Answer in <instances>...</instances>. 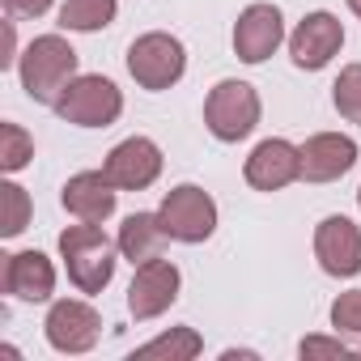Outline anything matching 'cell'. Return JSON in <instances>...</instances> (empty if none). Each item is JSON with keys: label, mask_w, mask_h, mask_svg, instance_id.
I'll use <instances>...</instances> for the list:
<instances>
[{"label": "cell", "mask_w": 361, "mask_h": 361, "mask_svg": "<svg viewBox=\"0 0 361 361\" xmlns=\"http://www.w3.org/2000/svg\"><path fill=\"white\" fill-rule=\"evenodd\" d=\"M60 259H64V272L77 285V293H102L115 281L119 243H111L102 234V226L77 221L60 234Z\"/></svg>", "instance_id": "1"}, {"label": "cell", "mask_w": 361, "mask_h": 361, "mask_svg": "<svg viewBox=\"0 0 361 361\" xmlns=\"http://www.w3.org/2000/svg\"><path fill=\"white\" fill-rule=\"evenodd\" d=\"M18 73H22V90L30 102L39 106H56L60 94L77 81V51L64 35H39L22 60H18Z\"/></svg>", "instance_id": "2"}, {"label": "cell", "mask_w": 361, "mask_h": 361, "mask_svg": "<svg viewBox=\"0 0 361 361\" xmlns=\"http://www.w3.org/2000/svg\"><path fill=\"white\" fill-rule=\"evenodd\" d=\"M259 115H264V102L255 94L251 81H238V77H226L209 90L204 98V128L221 140V145H238L247 140L255 128H259Z\"/></svg>", "instance_id": "3"}, {"label": "cell", "mask_w": 361, "mask_h": 361, "mask_svg": "<svg viewBox=\"0 0 361 361\" xmlns=\"http://www.w3.org/2000/svg\"><path fill=\"white\" fill-rule=\"evenodd\" d=\"M128 73H132V81L140 90H153V94L178 85L183 73H188V47H183V39H174L166 30L140 35L128 47Z\"/></svg>", "instance_id": "4"}, {"label": "cell", "mask_w": 361, "mask_h": 361, "mask_svg": "<svg viewBox=\"0 0 361 361\" xmlns=\"http://www.w3.org/2000/svg\"><path fill=\"white\" fill-rule=\"evenodd\" d=\"M157 217H161V226H166V234H170L174 243H188V247L209 243V238L217 234V200H213L204 188H196V183L170 188V192L161 196Z\"/></svg>", "instance_id": "5"}, {"label": "cell", "mask_w": 361, "mask_h": 361, "mask_svg": "<svg viewBox=\"0 0 361 361\" xmlns=\"http://www.w3.org/2000/svg\"><path fill=\"white\" fill-rule=\"evenodd\" d=\"M64 123H77V128H111L119 115H123V94H119V85L111 81V77H102V73H85V77H77L64 94H60V102L51 106Z\"/></svg>", "instance_id": "6"}, {"label": "cell", "mask_w": 361, "mask_h": 361, "mask_svg": "<svg viewBox=\"0 0 361 361\" xmlns=\"http://www.w3.org/2000/svg\"><path fill=\"white\" fill-rule=\"evenodd\" d=\"M178 289H183V272H178V264L157 255V259L136 268V276L128 285V314L136 323H149V319L166 314L178 302Z\"/></svg>", "instance_id": "7"}, {"label": "cell", "mask_w": 361, "mask_h": 361, "mask_svg": "<svg viewBox=\"0 0 361 361\" xmlns=\"http://www.w3.org/2000/svg\"><path fill=\"white\" fill-rule=\"evenodd\" d=\"M43 336H47V344H51L56 353L81 357V353H90V348L98 344L102 319H98V310H94L90 302H81V298H60V302H51V310H47Z\"/></svg>", "instance_id": "8"}, {"label": "cell", "mask_w": 361, "mask_h": 361, "mask_svg": "<svg viewBox=\"0 0 361 361\" xmlns=\"http://www.w3.org/2000/svg\"><path fill=\"white\" fill-rule=\"evenodd\" d=\"M340 47H344V22L336 13H327V9L306 13L289 35V60L298 68H306V73L327 68L340 56Z\"/></svg>", "instance_id": "9"}, {"label": "cell", "mask_w": 361, "mask_h": 361, "mask_svg": "<svg viewBox=\"0 0 361 361\" xmlns=\"http://www.w3.org/2000/svg\"><path fill=\"white\" fill-rule=\"evenodd\" d=\"M285 43V18L276 5L255 0L247 5L234 22V56L243 64H264L268 56H276V47Z\"/></svg>", "instance_id": "10"}, {"label": "cell", "mask_w": 361, "mask_h": 361, "mask_svg": "<svg viewBox=\"0 0 361 361\" xmlns=\"http://www.w3.org/2000/svg\"><path fill=\"white\" fill-rule=\"evenodd\" d=\"M243 174L255 192H285L289 183L302 178V149L285 136H268L251 149Z\"/></svg>", "instance_id": "11"}, {"label": "cell", "mask_w": 361, "mask_h": 361, "mask_svg": "<svg viewBox=\"0 0 361 361\" xmlns=\"http://www.w3.org/2000/svg\"><path fill=\"white\" fill-rule=\"evenodd\" d=\"M102 170H106V178L119 192H145V188L157 183V174H161V149L149 136H128V140H119L106 153Z\"/></svg>", "instance_id": "12"}, {"label": "cell", "mask_w": 361, "mask_h": 361, "mask_svg": "<svg viewBox=\"0 0 361 361\" xmlns=\"http://www.w3.org/2000/svg\"><path fill=\"white\" fill-rule=\"evenodd\" d=\"M314 259L327 276L348 281L361 272V226H353L348 217H323L314 226Z\"/></svg>", "instance_id": "13"}, {"label": "cell", "mask_w": 361, "mask_h": 361, "mask_svg": "<svg viewBox=\"0 0 361 361\" xmlns=\"http://www.w3.org/2000/svg\"><path fill=\"white\" fill-rule=\"evenodd\" d=\"M302 149V178L306 183H336L357 166V140L344 132H314Z\"/></svg>", "instance_id": "14"}, {"label": "cell", "mask_w": 361, "mask_h": 361, "mask_svg": "<svg viewBox=\"0 0 361 361\" xmlns=\"http://www.w3.org/2000/svg\"><path fill=\"white\" fill-rule=\"evenodd\" d=\"M115 200H119V188L106 178V170H81L60 192L64 213L77 217V221H94V226H102L115 213Z\"/></svg>", "instance_id": "15"}, {"label": "cell", "mask_w": 361, "mask_h": 361, "mask_svg": "<svg viewBox=\"0 0 361 361\" xmlns=\"http://www.w3.org/2000/svg\"><path fill=\"white\" fill-rule=\"evenodd\" d=\"M0 285L18 302H51L56 293V264L43 251H13L5 255L0 268Z\"/></svg>", "instance_id": "16"}, {"label": "cell", "mask_w": 361, "mask_h": 361, "mask_svg": "<svg viewBox=\"0 0 361 361\" xmlns=\"http://www.w3.org/2000/svg\"><path fill=\"white\" fill-rule=\"evenodd\" d=\"M115 243H119V255L132 259V268H140V264L166 255V243H174V238L166 234V226H161L157 213H132V217H123Z\"/></svg>", "instance_id": "17"}, {"label": "cell", "mask_w": 361, "mask_h": 361, "mask_svg": "<svg viewBox=\"0 0 361 361\" xmlns=\"http://www.w3.org/2000/svg\"><path fill=\"white\" fill-rule=\"evenodd\" d=\"M200 353H204V340H200L196 327H170V331H161L157 340L140 344L132 357H136V361H149V357H161V361H192V357H200Z\"/></svg>", "instance_id": "18"}, {"label": "cell", "mask_w": 361, "mask_h": 361, "mask_svg": "<svg viewBox=\"0 0 361 361\" xmlns=\"http://www.w3.org/2000/svg\"><path fill=\"white\" fill-rule=\"evenodd\" d=\"M119 13V0H64L60 5V26L77 30V35H94L106 30Z\"/></svg>", "instance_id": "19"}, {"label": "cell", "mask_w": 361, "mask_h": 361, "mask_svg": "<svg viewBox=\"0 0 361 361\" xmlns=\"http://www.w3.org/2000/svg\"><path fill=\"white\" fill-rule=\"evenodd\" d=\"M30 213H35V204H30L26 188H18L13 178H9V183H0V234L18 238L30 226Z\"/></svg>", "instance_id": "20"}, {"label": "cell", "mask_w": 361, "mask_h": 361, "mask_svg": "<svg viewBox=\"0 0 361 361\" xmlns=\"http://www.w3.org/2000/svg\"><path fill=\"white\" fill-rule=\"evenodd\" d=\"M30 157H35V136L22 123H0V170L18 174L30 166Z\"/></svg>", "instance_id": "21"}, {"label": "cell", "mask_w": 361, "mask_h": 361, "mask_svg": "<svg viewBox=\"0 0 361 361\" xmlns=\"http://www.w3.org/2000/svg\"><path fill=\"white\" fill-rule=\"evenodd\" d=\"M331 102H336V111H340L348 123L361 128V64H344V68H340V77H336V85H331Z\"/></svg>", "instance_id": "22"}, {"label": "cell", "mask_w": 361, "mask_h": 361, "mask_svg": "<svg viewBox=\"0 0 361 361\" xmlns=\"http://www.w3.org/2000/svg\"><path fill=\"white\" fill-rule=\"evenodd\" d=\"M331 327L340 336H357L361 340V289H348L331 302Z\"/></svg>", "instance_id": "23"}, {"label": "cell", "mask_w": 361, "mask_h": 361, "mask_svg": "<svg viewBox=\"0 0 361 361\" xmlns=\"http://www.w3.org/2000/svg\"><path fill=\"white\" fill-rule=\"evenodd\" d=\"M353 348L340 340V331L336 336H306L302 344H298V357H348Z\"/></svg>", "instance_id": "24"}, {"label": "cell", "mask_w": 361, "mask_h": 361, "mask_svg": "<svg viewBox=\"0 0 361 361\" xmlns=\"http://www.w3.org/2000/svg\"><path fill=\"white\" fill-rule=\"evenodd\" d=\"M47 9H51V0H5V13H9V18H22V22L43 18Z\"/></svg>", "instance_id": "25"}, {"label": "cell", "mask_w": 361, "mask_h": 361, "mask_svg": "<svg viewBox=\"0 0 361 361\" xmlns=\"http://www.w3.org/2000/svg\"><path fill=\"white\" fill-rule=\"evenodd\" d=\"M22 56H18V35H13V22H5V56H0V68H13Z\"/></svg>", "instance_id": "26"}, {"label": "cell", "mask_w": 361, "mask_h": 361, "mask_svg": "<svg viewBox=\"0 0 361 361\" xmlns=\"http://www.w3.org/2000/svg\"><path fill=\"white\" fill-rule=\"evenodd\" d=\"M348 9H353V13H357V18H361V0H348Z\"/></svg>", "instance_id": "27"}, {"label": "cell", "mask_w": 361, "mask_h": 361, "mask_svg": "<svg viewBox=\"0 0 361 361\" xmlns=\"http://www.w3.org/2000/svg\"><path fill=\"white\" fill-rule=\"evenodd\" d=\"M357 204H361V188H357Z\"/></svg>", "instance_id": "28"}]
</instances>
